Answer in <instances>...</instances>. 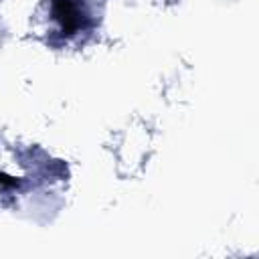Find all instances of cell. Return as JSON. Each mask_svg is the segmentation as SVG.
Instances as JSON below:
<instances>
[{
  "label": "cell",
  "instance_id": "cell-1",
  "mask_svg": "<svg viewBox=\"0 0 259 259\" xmlns=\"http://www.w3.org/2000/svg\"><path fill=\"white\" fill-rule=\"evenodd\" d=\"M55 16L61 20L65 32H73L79 26V10L71 0H55Z\"/></svg>",
  "mask_w": 259,
  "mask_h": 259
}]
</instances>
